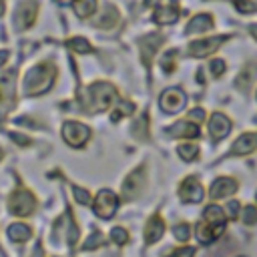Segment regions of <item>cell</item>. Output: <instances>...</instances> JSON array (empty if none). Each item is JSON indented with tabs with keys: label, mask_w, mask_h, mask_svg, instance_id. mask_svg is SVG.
<instances>
[{
	"label": "cell",
	"mask_w": 257,
	"mask_h": 257,
	"mask_svg": "<svg viewBox=\"0 0 257 257\" xmlns=\"http://www.w3.org/2000/svg\"><path fill=\"white\" fill-rule=\"evenodd\" d=\"M177 18H179V10L175 4L161 6L155 10V22H159V24H173V22H177Z\"/></svg>",
	"instance_id": "d6986e66"
},
{
	"label": "cell",
	"mask_w": 257,
	"mask_h": 257,
	"mask_svg": "<svg viewBox=\"0 0 257 257\" xmlns=\"http://www.w3.org/2000/svg\"><path fill=\"white\" fill-rule=\"evenodd\" d=\"M225 40H227L225 36H211V38L195 40V42H191V44H189V54L199 56V58L209 56V54H211V52H215V50H217Z\"/></svg>",
	"instance_id": "9c48e42d"
},
{
	"label": "cell",
	"mask_w": 257,
	"mask_h": 257,
	"mask_svg": "<svg viewBox=\"0 0 257 257\" xmlns=\"http://www.w3.org/2000/svg\"><path fill=\"white\" fill-rule=\"evenodd\" d=\"M90 137L88 126L76 122V120H66L62 124V139L66 141V145L70 147H82Z\"/></svg>",
	"instance_id": "8992f818"
},
{
	"label": "cell",
	"mask_w": 257,
	"mask_h": 257,
	"mask_svg": "<svg viewBox=\"0 0 257 257\" xmlns=\"http://www.w3.org/2000/svg\"><path fill=\"white\" fill-rule=\"evenodd\" d=\"M163 44V36L157 34V32H151V34H145L141 38V58L145 62V66H151L153 62V56L157 54V48Z\"/></svg>",
	"instance_id": "8fae6325"
},
{
	"label": "cell",
	"mask_w": 257,
	"mask_h": 257,
	"mask_svg": "<svg viewBox=\"0 0 257 257\" xmlns=\"http://www.w3.org/2000/svg\"><path fill=\"white\" fill-rule=\"evenodd\" d=\"M213 28V18L209 14H197L193 16V20L187 24L185 32L187 34H197V32H207Z\"/></svg>",
	"instance_id": "ac0fdd59"
},
{
	"label": "cell",
	"mask_w": 257,
	"mask_h": 257,
	"mask_svg": "<svg viewBox=\"0 0 257 257\" xmlns=\"http://www.w3.org/2000/svg\"><path fill=\"white\" fill-rule=\"evenodd\" d=\"M249 32H251L253 38H257V24H251V26H249Z\"/></svg>",
	"instance_id": "60d3db41"
},
{
	"label": "cell",
	"mask_w": 257,
	"mask_h": 257,
	"mask_svg": "<svg viewBox=\"0 0 257 257\" xmlns=\"http://www.w3.org/2000/svg\"><path fill=\"white\" fill-rule=\"evenodd\" d=\"M4 12V0H0V14Z\"/></svg>",
	"instance_id": "7bdbcfd3"
},
{
	"label": "cell",
	"mask_w": 257,
	"mask_h": 257,
	"mask_svg": "<svg viewBox=\"0 0 257 257\" xmlns=\"http://www.w3.org/2000/svg\"><path fill=\"white\" fill-rule=\"evenodd\" d=\"M225 231V213L221 207L209 205L203 213V221L197 225V239L203 245L213 243Z\"/></svg>",
	"instance_id": "6da1fadb"
},
{
	"label": "cell",
	"mask_w": 257,
	"mask_h": 257,
	"mask_svg": "<svg viewBox=\"0 0 257 257\" xmlns=\"http://www.w3.org/2000/svg\"><path fill=\"white\" fill-rule=\"evenodd\" d=\"M72 191H74V197H76V201H78L80 205H88V203H90V195H88L86 189H80V187L74 185Z\"/></svg>",
	"instance_id": "836d02e7"
},
{
	"label": "cell",
	"mask_w": 257,
	"mask_h": 257,
	"mask_svg": "<svg viewBox=\"0 0 257 257\" xmlns=\"http://www.w3.org/2000/svg\"><path fill=\"white\" fill-rule=\"evenodd\" d=\"M179 195L185 203H199L205 193H203V185L199 183L197 177H187L179 187Z\"/></svg>",
	"instance_id": "30bf717a"
},
{
	"label": "cell",
	"mask_w": 257,
	"mask_h": 257,
	"mask_svg": "<svg viewBox=\"0 0 257 257\" xmlns=\"http://www.w3.org/2000/svg\"><path fill=\"white\" fill-rule=\"evenodd\" d=\"M88 100L92 110H106L116 100V88L108 82H92L88 86Z\"/></svg>",
	"instance_id": "3957f363"
},
{
	"label": "cell",
	"mask_w": 257,
	"mask_h": 257,
	"mask_svg": "<svg viewBox=\"0 0 257 257\" xmlns=\"http://www.w3.org/2000/svg\"><path fill=\"white\" fill-rule=\"evenodd\" d=\"M177 56H179V52H177L175 48L163 54V58H161V66H163L165 72H173V70H175V60H177Z\"/></svg>",
	"instance_id": "484cf974"
},
{
	"label": "cell",
	"mask_w": 257,
	"mask_h": 257,
	"mask_svg": "<svg viewBox=\"0 0 257 257\" xmlns=\"http://www.w3.org/2000/svg\"><path fill=\"white\" fill-rule=\"evenodd\" d=\"M229 131H231L229 116H225L223 112H215L211 116V120H209V133H211V137L215 141H221V139H225L229 135Z\"/></svg>",
	"instance_id": "4fadbf2b"
},
{
	"label": "cell",
	"mask_w": 257,
	"mask_h": 257,
	"mask_svg": "<svg viewBox=\"0 0 257 257\" xmlns=\"http://www.w3.org/2000/svg\"><path fill=\"white\" fill-rule=\"evenodd\" d=\"M167 135H169V137H187V139H195V137H199V128H197V124L191 122V120H179V122H175L173 126H169Z\"/></svg>",
	"instance_id": "e0dca14e"
},
{
	"label": "cell",
	"mask_w": 257,
	"mask_h": 257,
	"mask_svg": "<svg viewBox=\"0 0 257 257\" xmlns=\"http://www.w3.org/2000/svg\"><path fill=\"white\" fill-rule=\"evenodd\" d=\"M8 56H10V54H8V50H0V66H2V64H6Z\"/></svg>",
	"instance_id": "ab89813d"
},
{
	"label": "cell",
	"mask_w": 257,
	"mask_h": 257,
	"mask_svg": "<svg viewBox=\"0 0 257 257\" xmlns=\"http://www.w3.org/2000/svg\"><path fill=\"white\" fill-rule=\"evenodd\" d=\"M58 2H74V0H58Z\"/></svg>",
	"instance_id": "f6af8a7d"
},
{
	"label": "cell",
	"mask_w": 257,
	"mask_h": 257,
	"mask_svg": "<svg viewBox=\"0 0 257 257\" xmlns=\"http://www.w3.org/2000/svg\"><path fill=\"white\" fill-rule=\"evenodd\" d=\"M2 157H4V151H2V149H0V161H2Z\"/></svg>",
	"instance_id": "ee69618b"
},
{
	"label": "cell",
	"mask_w": 257,
	"mask_h": 257,
	"mask_svg": "<svg viewBox=\"0 0 257 257\" xmlns=\"http://www.w3.org/2000/svg\"><path fill=\"white\" fill-rule=\"evenodd\" d=\"M205 118V112H203V108H195V110H191L189 114H187V120H195V122H201Z\"/></svg>",
	"instance_id": "74e56055"
},
{
	"label": "cell",
	"mask_w": 257,
	"mask_h": 257,
	"mask_svg": "<svg viewBox=\"0 0 257 257\" xmlns=\"http://www.w3.org/2000/svg\"><path fill=\"white\" fill-rule=\"evenodd\" d=\"M36 12H38V4L34 0H26L22 2L18 8H16V14H14V26L16 30H26L34 24L36 20Z\"/></svg>",
	"instance_id": "ba28073f"
},
{
	"label": "cell",
	"mask_w": 257,
	"mask_h": 257,
	"mask_svg": "<svg viewBox=\"0 0 257 257\" xmlns=\"http://www.w3.org/2000/svg\"><path fill=\"white\" fill-rule=\"evenodd\" d=\"M66 48H72V50H76V52H80V54H88L90 50H92V46L88 44V40H84V38H70V40H66Z\"/></svg>",
	"instance_id": "cb8c5ba5"
},
{
	"label": "cell",
	"mask_w": 257,
	"mask_h": 257,
	"mask_svg": "<svg viewBox=\"0 0 257 257\" xmlns=\"http://www.w3.org/2000/svg\"><path fill=\"white\" fill-rule=\"evenodd\" d=\"M8 207H10V211H12L14 215L26 217V215H30V213L34 211V207H36V199H34V195H32L30 191H26V189H18V191H14V193L10 195V199H8Z\"/></svg>",
	"instance_id": "277c9868"
},
{
	"label": "cell",
	"mask_w": 257,
	"mask_h": 257,
	"mask_svg": "<svg viewBox=\"0 0 257 257\" xmlns=\"http://www.w3.org/2000/svg\"><path fill=\"white\" fill-rule=\"evenodd\" d=\"M92 207H94V213H96L100 219H110V217L116 213V207H118V197H116L112 191L102 189V191L96 195V199H94Z\"/></svg>",
	"instance_id": "52a82bcc"
},
{
	"label": "cell",
	"mask_w": 257,
	"mask_h": 257,
	"mask_svg": "<svg viewBox=\"0 0 257 257\" xmlns=\"http://www.w3.org/2000/svg\"><path fill=\"white\" fill-rule=\"evenodd\" d=\"M233 4H235V8L241 12V14H247V12H253L255 8H257V4L253 2V0H233Z\"/></svg>",
	"instance_id": "1f68e13d"
},
{
	"label": "cell",
	"mask_w": 257,
	"mask_h": 257,
	"mask_svg": "<svg viewBox=\"0 0 257 257\" xmlns=\"http://www.w3.org/2000/svg\"><path fill=\"white\" fill-rule=\"evenodd\" d=\"M237 191V181L231 179V177H219L217 181H213L211 185V199H223V197H229L231 193Z\"/></svg>",
	"instance_id": "5bb4252c"
},
{
	"label": "cell",
	"mask_w": 257,
	"mask_h": 257,
	"mask_svg": "<svg viewBox=\"0 0 257 257\" xmlns=\"http://www.w3.org/2000/svg\"><path fill=\"white\" fill-rule=\"evenodd\" d=\"M195 255V249L193 247H181L177 251H173L169 257H193Z\"/></svg>",
	"instance_id": "d590c367"
},
{
	"label": "cell",
	"mask_w": 257,
	"mask_h": 257,
	"mask_svg": "<svg viewBox=\"0 0 257 257\" xmlns=\"http://www.w3.org/2000/svg\"><path fill=\"white\" fill-rule=\"evenodd\" d=\"M177 153H179V157H181L183 161H193V159L199 155V147L193 145V143H185V145H179Z\"/></svg>",
	"instance_id": "d4e9b609"
},
{
	"label": "cell",
	"mask_w": 257,
	"mask_h": 257,
	"mask_svg": "<svg viewBox=\"0 0 257 257\" xmlns=\"http://www.w3.org/2000/svg\"><path fill=\"white\" fill-rule=\"evenodd\" d=\"M185 104H187V96H185V92H183L181 88H177V86L163 90V94H161V98H159V106H161L167 114H175V112L183 110Z\"/></svg>",
	"instance_id": "5b68a950"
},
{
	"label": "cell",
	"mask_w": 257,
	"mask_h": 257,
	"mask_svg": "<svg viewBox=\"0 0 257 257\" xmlns=\"http://www.w3.org/2000/svg\"><path fill=\"white\" fill-rule=\"evenodd\" d=\"M241 219H243L245 225H257V209L253 205H247L241 211Z\"/></svg>",
	"instance_id": "f1b7e54d"
},
{
	"label": "cell",
	"mask_w": 257,
	"mask_h": 257,
	"mask_svg": "<svg viewBox=\"0 0 257 257\" xmlns=\"http://www.w3.org/2000/svg\"><path fill=\"white\" fill-rule=\"evenodd\" d=\"M116 20H118V12H116V8H112L110 4H106L104 10H102V14L96 16L94 24H96L98 28H112V26L116 24Z\"/></svg>",
	"instance_id": "ffe728a7"
},
{
	"label": "cell",
	"mask_w": 257,
	"mask_h": 257,
	"mask_svg": "<svg viewBox=\"0 0 257 257\" xmlns=\"http://www.w3.org/2000/svg\"><path fill=\"white\" fill-rule=\"evenodd\" d=\"M10 139L14 141V143H18L20 147H28L32 141H30V137H24V135H20V133H10Z\"/></svg>",
	"instance_id": "e575fe53"
},
{
	"label": "cell",
	"mask_w": 257,
	"mask_h": 257,
	"mask_svg": "<svg viewBox=\"0 0 257 257\" xmlns=\"http://www.w3.org/2000/svg\"><path fill=\"white\" fill-rule=\"evenodd\" d=\"M110 239H112L116 245H124V243L128 241V231L122 229V227H114V229L110 231Z\"/></svg>",
	"instance_id": "4dcf8cb0"
},
{
	"label": "cell",
	"mask_w": 257,
	"mask_h": 257,
	"mask_svg": "<svg viewBox=\"0 0 257 257\" xmlns=\"http://www.w3.org/2000/svg\"><path fill=\"white\" fill-rule=\"evenodd\" d=\"M227 213H229L231 219H237L239 217V201H231L227 205Z\"/></svg>",
	"instance_id": "f35d334b"
},
{
	"label": "cell",
	"mask_w": 257,
	"mask_h": 257,
	"mask_svg": "<svg viewBox=\"0 0 257 257\" xmlns=\"http://www.w3.org/2000/svg\"><path fill=\"white\" fill-rule=\"evenodd\" d=\"M211 72H213V76H221L225 72V62L223 60H213L211 62Z\"/></svg>",
	"instance_id": "8d00e7d4"
},
{
	"label": "cell",
	"mask_w": 257,
	"mask_h": 257,
	"mask_svg": "<svg viewBox=\"0 0 257 257\" xmlns=\"http://www.w3.org/2000/svg\"><path fill=\"white\" fill-rule=\"evenodd\" d=\"M104 245V237L100 235V233H92L88 239H86V243L82 245V249L84 251H90V249H96V247H102Z\"/></svg>",
	"instance_id": "f546056e"
},
{
	"label": "cell",
	"mask_w": 257,
	"mask_h": 257,
	"mask_svg": "<svg viewBox=\"0 0 257 257\" xmlns=\"http://www.w3.org/2000/svg\"><path fill=\"white\" fill-rule=\"evenodd\" d=\"M157 2H159V0H145L147 6H153V4H157Z\"/></svg>",
	"instance_id": "b9f144b4"
},
{
	"label": "cell",
	"mask_w": 257,
	"mask_h": 257,
	"mask_svg": "<svg viewBox=\"0 0 257 257\" xmlns=\"http://www.w3.org/2000/svg\"><path fill=\"white\" fill-rule=\"evenodd\" d=\"M8 237L12 241H18V243H24L32 237V229L26 225V223H14L8 227Z\"/></svg>",
	"instance_id": "44dd1931"
},
{
	"label": "cell",
	"mask_w": 257,
	"mask_h": 257,
	"mask_svg": "<svg viewBox=\"0 0 257 257\" xmlns=\"http://www.w3.org/2000/svg\"><path fill=\"white\" fill-rule=\"evenodd\" d=\"M255 149H257V133H245V135H241V137L235 141L231 153H233V155H249V153H253Z\"/></svg>",
	"instance_id": "9a60e30c"
},
{
	"label": "cell",
	"mask_w": 257,
	"mask_h": 257,
	"mask_svg": "<svg viewBox=\"0 0 257 257\" xmlns=\"http://www.w3.org/2000/svg\"><path fill=\"white\" fill-rule=\"evenodd\" d=\"M133 110H135V104H133V102H128V100H120L118 108L114 110V114H112L110 118H112V122H116L118 118H122V116H128Z\"/></svg>",
	"instance_id": "4316f807"
},
{
	"label": "cell",
	"mask_w": 257,
	"mask_h": 257,
	"mask_svg": "<svg viewBox=\"0 0 257 257\" xmlns=\"http://www.w3.org/2000/svg\"><path fill=\"white\" fill-rule=\"evenodd\" d=\"M173 233H175L177 241H187V239H189V235H191V229H189V225L181 223V225H175Z\"/></svg>",
	"instance_id": "d6a6232c"
},
{
	"label": "cell",
	"mask_w": 257,
	"mask_h": 257,
	"mask_svg": "<svg viewBox=\"0 0 257 257\" xmlns=\"http://www.w3.org/2000/svg\"><path fill=\"white\" fill-rule=\"evenodd\" d=\"M74 12L78 14V16H82V18H86V16H92L94 14V10H96V0H74Z\"/></svg>",
	"instance_id": "603a6c76"
},
{
	"label": "cell",
	"mask_w": 257,
	"mask_h": 257,
	"mask_svg": "<svg viewBox=\"0 0 257 257\" xmlns=\"http://www.w3.org/2000/svg\"><path fill=\"white\" fill-rule=\"evenodd\" d=\"M143 185H145V167H139V169H135V171L124 179V183H122V193H124V197H126V199L137 197V195L141 193Z\"/></svg>",
	"instance_id": "7c38bea8"
},
{
	"label": "cell",
	"mask_w": 257,
	"mask_h": 257,
	"mask_svg": "<svg viewBox=\"0 0 257 257\" xmlns=\"http://www.w3.org/2000/svg\"><path fill=\"white\" fill-rule=\"evenodd\" d=\"M54 78H56V66L50 62H42V64L34 66L32 70H28L26 80H24V92L28 96L44 94L52 86Z\"/></svg>",
	"instance_id": "7a4b0ae2"
},
{
	"label": "cell",
	"mask_w": 257,
	"mask_h": 257,
	"mask_svg": "<svg viewBox=\"0 0 257 257\" xmlns=\"http://www.w3.org/2000/svg\"><path fill=\"white\" fill-rule=\"evenodd\" d=\"M165 233V223L159 215H153L149 221H147V227H145V241L147 243H157Z\"/></svg>",
	"instance_id": "2e32d148"
},
{
	"label": "cell",
	"mask_w": 257,
	"mask_h": 257,
	"mask_svg": "<svg viewBox=\"0 0 257 257\" xmlns=\"http://www.w3.org/2000/svg\"><path fill=\"white\" fill-rule=\"evenodd\" d=\"M131 133H133V137H135V139H139V141L149 139V116H147V112H145V114H141V116L133 122Z\"/></svg>",
	"instance_id": "7402d4cb"
},
{
	"label": "cell",
	"mask_w": 257,
	"mask_h": 257,
	"mask_svg": "<svg viewBox=\"0 0 257 257\" xmlns=\"http://www.w3.org/2000/svg\"><path fill=\"white\" fill-rule=\"evenodd\" d=\"M251 80H253V72H249V68H245V70L237 76L235 86H237V88H241V90H247V88L251 86Z\"/></svg>",
	"instance_id": "83f0119b"
}]
</instances>
